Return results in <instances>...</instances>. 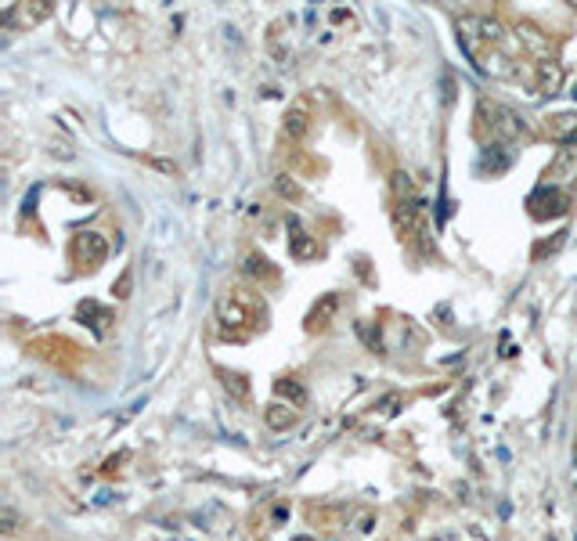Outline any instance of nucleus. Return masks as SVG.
Listing matches in <instances>:
<instances>
[{"instance_id": "f257e3e1", "label": "nucleus", "mask_w": 577, "mask_h": 541, "mask_svg": "<svg viewBox=\"0 0 577 541\" xmlns=\"http://www.w3.org/2000/svg\"><path fill=\"white\" fill-rule=\"evenodd\" d=\"M260 318H264V303L250 289H232L217 303V332L221 339H232V343L250 339L260 328Z\"/></svg>"}, {"instance_id": "f03ea898", "label": "nucleus", "mask_w": 577, "mask_h": 541, "mask_svg": "<svg viewBox=\"0 0 577 541\" xmlns=\"http://www.w3.org/2000/svg\"><path fill=\"white\" fill-rule=\"evenodd\" d=\"M477 127L484 134H491V141H513L524 134V119L513 109L487 101V98H480V105H477Z\"/></svg>"}, {"instance_id": "7ed1b4c3", "label": "nucleus", "mask_w": 577, "mask_h": 541, "mask_svg": "<svg viewBox=\"0 0 577 541\" xmlns=\"http://www.w3.org/2000/svg\"><path fill=\"white\" fill-rule=\"evenodd\" d=\"M69 257L80 264V268H101L109 261V239L98 235V232H80L72 235V246H69Z\"/></svg>"}, {"instance_id": "20e7f679", "label": "nucleus", "mask_w": 577, "mask_h": 541, "mask_svg": "<svg viewBox=\"0 0 577 541\" xmlns=\"http://www.w3.org/2000/svg\"><path fill=\"white\" fill-rule=\"evenodd\" d=\"M516 40H520V47H524V54H531V58H538V62H549V58H556L553 51V36L545 33V29H538L534 22H520L516 25Z\"/></svg>"}, {"instance_id": "39448f33", "label": "nucleus", "mask_w": 577, "mask_h": 541, "mask_svg": "<svg viewBox=\"0 0 577 541\" xmlns=\"http://www.w3.org/2000/svg\"><path fill=\"white\" fill-rule=\"evenodd\" d=\"M54 14V4L51 0H33V4H11L7 11H4V25L11 29L14 22L18 25H40L43 18H51Z\"/></svg>"}, {"instance_id": "423d86ee", "label": "nucleus", "mask_w": 577, "mask_h": 541, "mask_svg": "<svg viewBox=\"0 0 577 541\" xmlns=\"http://www.w3.org/2000/svg\"><path fill=\"white\" fill-rule=\"evenodd\" d=\"M310 119H314V109H310V101H307V98H296V101L288 105L286 119H282V134H286L288 141H299V138H307V130H310Z\"/></svg>"}, {"instance_id": "0eeeda50", "label": "nucleus", "mask_w": 577, "mask_h": 541, "mask_svg": "<svg viewBox=\"0 0 577 541\" xmlns=\"http://www.w3.org/2000/svg\"><path fill=\"white\" fill-rule=\"evenodd\" d=\"M339 303H343V296H339V292H325V296L310 307V314H307V328H310V332H325V328L336 321Z\"/></svg>"}, {"instance_id": "6e6552de", "label": "nucleus", "mask_w": 577, "mask_h": 541, "mask_svg": "<svg viewBox=\"0 0 577 541\" xmlns=\"http://www.w3.org/2000/svg\"><path fill=\"white\" fill-rule=\"evenodd\" d=\"M534 90H538V94H549V98L563 90V65H560L556 58L534 65Z\"/></svg>"}, {"instance_id": "1a4fd4ad", "label": "nucleus", "mask_w": 577, "mask_h": 541, "mask_svg": "<svg viewBox=\"0 0 577 541\" xmlns=\"http://www.w3.org/2000/svg\"><path fill=\"white\" fill-rule=\"evenodd\" d=\"M288 257H292V261H299V264L314 261V257H317V239L292 224V232H288Z\"/></svg>"}, {"instance_id": "9d476101", "label": "nucleus", "mask_w": 577, "mask_h": 541, "mask_svg": "<svg viewBox=\"0 0 577 541\" xmlns=\"http://www.w3.org/2000/svg\"><path fill=\"white\" fill-rule=\"evenodd\" d=\"M264 422L282 433V430H288V426L296 422V412H292V404H286V401H271V404L264 408Z\"/></svg>"}, {"instance_id": "9b49d317", "label": "nucleus", "mask_w": 577, "mask_h": 541, "mask_svg": "<svg viewBox=\"0 0 577 541\" xmlns=\"http://www.w3.org/2000/svg\"><path fill=\"white\" fill-rule=\"evenodd\" d=\"M275 394H279V397H288L292 408H299V404L307 401V386H303L299 379H292V375H282V379L275 383Z\"/></svg>"}, {"instance_id": "f8f14e48", "label": "nucleus", "mask_w": 577, "mask_h": 541, "mask_svg": "<svg viewBox=\"0 0 577 541\" xmlns=\"http://www.w3.org/2000/svg\"><path fill=\"white\" fill-rule=\"evenodd\" d=\"M217 375H221V383H224V390L235 397V401H246L250 397V383H246V375L242 372H228V368H217Z\"/></svg>"}, {"instance_id": "ddd939ff", "label": "nucleus", "mask_w": 577, "mask_h": 541, "mask_svg": "<svg viewBox=\"0 0 577 541\" xmlns=\"http://www.w3.org/2000/svg\"><path fill=\"white\" fill-rule=\"evenodd\" d=\"M246 274H253V278H268V281H275L279 274L271 268V261L268 257H260V253H250L246 257Z\"/></svg>"}, {"instance_id": "4468645a", "label": "nucleus", "mask_w": 577, "mask_h": 541, "mask_svg": "<svg viewBox=\"0 0 577 541\" xmlns=\"http://www.w3.org/2000/svg\"><path fill=\"white\" fill-rule=\"evenodd\" d=\"M18 531H22V517H18L11 506H4V509H0V535H4V538H18Z\"/></svg>"}, {"instance_id": "2eb2a0df", "label": "nucleus", "mask_w": 577, "mask_h": 541, "mask_svg": "<svg viewBox=\"0 0 577 541\" xmlns=\"http://www.w3.org/2000/svg\"><path fill=\"white\" fill-rule=\"evenodd\" d=\"M275 188H279V195H282V199H299V185H296L288 174H282V177L275 181Z\"/></svg>"}, {"instance_id": "dca6fc26", "label": "nucleus", "mask_w": 577, "mask_h": 541, "mask_svg": "<svg viewBox=\"0 0 577 541\" xmlns=\"http://www.w3.org/2000/svg\"><path fill=\"white\" fill-rule=\"evenodd\" d=\"M112 292L123 299V296H130V270H123V278H119V285H112Z\"/></svg>"}, {"instance_id": "f3484780", "label": "nucleus", "mask_w": 577, "mask_h": 541, "mask_svg": "<svg viewBox=\"0 0 577 541\" xmlns=\"http://www.w3.org/2000/svg\"><path fill=\"white\" fill-rule=\"evenodd\" d=\"M372 520H375V517H372V513L364 509V513L357 517V531H361V535H368V531H372Z\"/></svg>"}, {"instance_id": "a211bd4d", "label": "nucleus", "mask_w": 577, "mask_h": 541, "mask_svg": "<svg viewBox=\"0 0 577 541\" xmlns=\"http://www.w3.org/2000/svg\"><path fill=\"white\" fill-rule=\"evenodd\" d=\"M148 163H152V166H159L163 174H177V166H174V163H163V159H148Z\"/></svg>"}]
</instances>
